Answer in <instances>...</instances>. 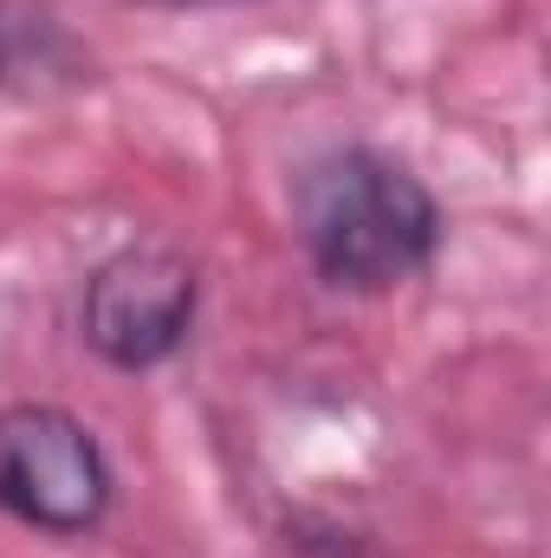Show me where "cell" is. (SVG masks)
<instances>
[{
  "mask_svg": "<svg viewBox=\"0 0 551 558\" xmlns=\"http://www.w3.org/2000/svg\"><path fill=\"white\" fill-rule=\"evenodd\" d=\"M105 78L91 39L52 0H0V98L46 105L78 98Z\"/></svg>",
  "mask_w": 551,
  "mask_h": 558,
  "instance_id": "277c9868",
  "label": "cell"
},
{
  "mask_svg": "<svg viewBox=\"0 0 551 558\" xmlns=\"http://www.w3.org/2000/svg\"><path fill=\"white\" fill-rule=\"evenodd\" d=\"M292 241L318 286L383 299L448 247V208L409 156L383 143H331L292 175Z\"/></svg>",
  "mask_w": 551,
  "mask_h": 558,
  "instance_id": "6da1fadb",
  "label": "cell"
},
{
  "mask_svg": "<svg viewBox=\"0 0 551 558\" xmlns=\"http://www.w3.org/2000/svg\"><path fill=\"white\" fill-rule=\"evenodd\" d=\"M285 553L292 558H383V546L364 526L338 520V513H292L285 520Z\"/></svg>",
  "mask_w": 551,
  "mask_h": 558,
  "instance_id": "5b68a950",
  "label": "cell"
},
{
  "mask_svg": "<svg viewBox=\"0 0 551 558\" xmlns=\"http://www.w3.org/2000/svg\"><path fill=\"white\" fill-rule=\"evenodd\" d=\"M143 13H195V7H260V0H124Z\"/></svg>",
  "mask_w": 551,
  "mask_h": 558,
  "instance_id": "8992f818",
  "label": "cell"
},
{
  "mask_svg": "<svg viewBox=\"0 0 551 558\" xmlns=\"http://www.w3.org/2000/svg\"><path fill=\"white\" fill-rule=\"evenodd\" d=\"M201 318V260L162 234H131L78 279V344L118 371L149 377L175 364Z\"/></svg>",
  "mask_w": 551,
  "mask_h": 558,
  "instance_id": "7a4b0ae2",
  "label": "cell"
},
{
  "mask_svg": "<svg viewBox=\"0 0 551 558\" xmlns=\"http://www.w3.org/2000/svg\"><path fill=\"white\" fill-rule=\"evenodd\" d=\"M0 513L39 539H91L118 513V461L65 403H0Z\"/></svg>",
  "mask_w": 551,
  "mask_h": 558,
  "instance_id": "3957f363",
  "label": "cell"
}]
</instances>
